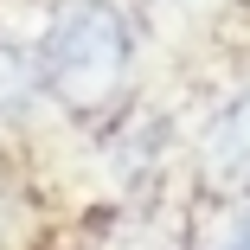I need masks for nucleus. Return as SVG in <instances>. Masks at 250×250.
<instances>
[{"mask_svg": "<svg viewBox=\"0 0 250 250\" xmlns=\"http://www.w3.org/2000/svg\"><path fill=\"white\" fill-rule=\"evenodd\" d=\"M128 58H135V32L128 13L109 0H64L39 39V90L58 96L71 116H96L109 109L122 83H128Z\"/></svg>", "mask_w": 250, "mask_h": 250, "instance_id": "obj_1", "label": "nucleus"}, {"mask_svg": "<svg viewBox=\"0 0 250 250\" xmlns=\"http://www.w3.org/2000/svg\"><path fill=\"white\" fill-rule=\"evenodd\" d=\"M199 180L225 199H250V90L206 122L199 135Z\"/></svg>", "mask_w": 250, "mask_h": 250, "instance_id": "obj_2", "label": "nucleus"}, {"mask_svg": "<svg viewBox=\"0 0 250 250\" xmlns=\"http://www.w3.org/2000/svg\"><path fill=\"white\" fill-rule=\"evenodd\" d=\"M32 90H39V64L20 52L13 39H0V116L20 109V103H32Z\"/></svg>", "mask_w": 250, "mask_h": 250, "instance_id": "obj_3", "label": "nucleus"}, {"mask_svg": "<svg viewBox=\"0 0 250 250\" xmlns=\"http://www.w3.org/2000/svg\"><path fill=\"white\" fill-rule=\"evenodd\" d=\"M218 250H250V206L231 218V231H225V244H218Z\"/></svg>", "mask_w": 250, "mask_h": 250, "instance_id": "obj_4", "label": "nucleus"}, {"mask_svg": "<svg viewBox=\"0 0 250 250\" xmlns=\"http://www.w3.org/2000/svg\"><path fill=\"white\" fill-rule=\"evenodd\" d=\"M0 250H13V199L0 192Z\"/></svg>", "mask_w": 250, "mask_h": 250, "instance_id": "obj_5", "label": "nucleus"}]
</instances>
